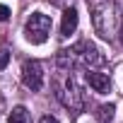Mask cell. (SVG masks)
<instances>
[{
  "label": "cell",
  "mask_w": 123,
  "mask_h": 123,
  "mask_svg": "<svg viewBox=\"0 0 123 123\" xmlns=\"http://www.w3.org/2000/svg\"><path fill=\"white\" fill-rule=\"evenodd\" d=\"M58 63L63 65L65 70H70V68H75V65L99 68V65H104V55H101V51H99L94 43L80 41V43H75L73 48L58 51Z\"/></svg>",
  "instance_id": "cell-1"
},
{
  "label": "cell",
  "mask_w": 123,
  "mask_h": 123,
  "mask_svg": "<svg viewBox=\"0 0 123 123\" xmlns=\"http://www.w3.org/2000/svg\"><path fill=\"white\" fill-rule=\"evenodd\" d=\"M92 22H94V29H97V34L101 39H113L116 31L123 27V12H121L118 3H113V0H104V3L94 5Z\"/></svg>",
  "instance_id": "cell-2"
},
{
  "label": "cell",
  "mask_w": 123,
  "mask_h": 123,
  "mask_svg": "<svg viewBox=\"0 0 123 123\" xmlns=\"http://www.w3.org/2000/svg\"><path fill=\"white\" fill-rule=\"evenodd\" d=\"M51 17L43 15V12H31L27 24H24V36L29 43H43L51 34Z\"/></svg>",
  "instance_id": "cell-3"
},
{
  "label": "cell",
  "mask_w": 123,
  "mask_h": 123,
  "mask_svg": "<svg viewBox=\"0 0 123 123\" xmlns=\"http://www.w3.org/2000/svg\"><path fill=\"white\" fill-rule=\"evenodd\" d=\"M22 82L31 92H39L43 87V70L39 60H24L22 63Z\"/></svg>",
  "instance_id": "cell-4"
},
{
  "label": "cell",
  "mask_w": 123,
  "mask_h": 123,
  "mask_svg": "<svg viewBox=\"0 0 123 123\" xmlns=\"http://www.w3.org/2000/svg\"><path fill=\"white\" fill-rule=\"evenodd\" d=\"M87 85L94 89V92H99V94H106L109 89H111V80H109V75H104V73H87Z\"/></svg>",
  "instance_id": "cell-5"
},
{
  "label": "cell",
  "mask_w": 123,
  "mask_h": 123,
  "mask_svg": "<svg viewBox=\"0 0 123 123\" xmlns=\"http://www.w3.org/2000/svg\"><path fill=\"white\" fill-rule=\"evenodd\" d=\"M77 10L75 7H68L65 12H63V22H60V34L63 36H70L75 29H77Z\"/></svg>",
  "instance_id": "cell-6"
},
{
  "label": "cell",
  "mask_w": 123,
  "mask_h": 123,
  "mask_svg": "<svg viewBox=\"0 0 123 123\" xmlns=\"http://www.w3.org/2000/svg\"><path fill=\"white\" fill-rule=\"evenodd\" d=\"M10 123H29V111L24 109V106H15L12 111H10V118H7Z\"/></svg>",
  "instance_id": "cell-7"
},
{
  "label": "cell",
  "mask_w": 123,
  "mask_h": 123,
  "mask_svg": "<svg viewBox=\"0 0 123 123\" xmlns=\"http://www.w3.org/2000/svg\"><path fill=\"white\" fill-rule=\"evenodd\" d=\"M113 111H116L113 104H101L99 111H97V116H99L101 123H111V121H113Z\"/></svg>",
  "instance_id": "cell-8"
},
{
  "label": "cell",
  "mask_w": 123,
  "mask_h": 123,
  "mask_svg": "<svg viewBox=\"0 0 123 123\" xmlns=\"http://www.w3.org/2000/svg\"><path fill=\"white\" fill-rule=\"evenodd\" d=\"M7 63H10V51L0 48V70H5V68H7Z\"/></svg>",
  "instance_id": "cell-9"
},
{
  "label": "cell",
  "mask_w": 123,
  "mask_h": 123,
  "mask_svg": "<svg viewBox=\"0 0 123 123\" xmlns=\"http://www.w3.org/2000/svg\"><path fill=\"white\" fill-rule=\"evenodd\" d=\"M7 17H10V7L7 5H0V22H5Z\"/></svg>",
  "instance_id": "cell-10"
},
{
  "label": "cell",
  "mask_w": 123,
  "mask_h": 123,
  "mask_svg": "<svg viewBox=\"0 0 123 123\" xmlns=\"http://www.w3.org/2000/svg\"><path fill=\"white\" fill-rule=\"evenodd\" d=\"M39 123H60V121H58L55 116H41V121H39Z\"/></svg>",
  "instance_id": "cell-11"
},
{
  "label": "cell",
  "mask_w": 123,
  "mask_h": 123,
  "mask_svg": "<svg viewBox=\"0 0 123 123\" xmlns=\"http://www.w3.org/2000/svg\"><path fill=\"white\" fill-rule=\"evenodd\" d=\"M121 41H123V27H121Z\"/></svg>",
  "instance_id": "cell-12"
}]
</instances>
